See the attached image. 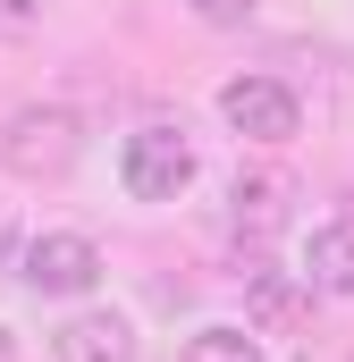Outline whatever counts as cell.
<instances>
[{"mask_svg":"<svg viewBox=\"0 0 354 362\" xmlns=\"http://www.w3.org/2000/svg\"><path fill=\"white\" fill-rule=\"evenodd\" d=\"M76 152H85V127H76V110H59V101H34V110H17V118L0 127V169L25 177V185L68 177Z\"/></svg>","mask_w":354,"mask_h":362,"instance_id":"6da1fadb","label":"cell"},{"mask_svg":"<svg viewBox=\"0 0 354 362\" xmlns=\"http://www.w3.org/2000/svg\"><path fill=\"white\" fill-rule=\"evenodd\" d=\"M118 177L135 202H177L185 177H194V152H185V135L177 127H135L127 135V152H118Z\"/></svg>","mask_w":354,"mask_h":362,"instance_id":"7a4b0ae2","label":"cell"},{"mask_svg":"<svg viewBox=\"0 0 354 362\" xmlns=\"http://www.w3.org/2000/svg\"><path fill=\"white\" fill-rule=\"evenodd\" d=\"M219 118H228L236 135H253V144H287V135L304 127V101L278 85V76H228V85H219Z\"/></svg>","mask_w":354,"mask_h":362,"instance_id":"3957f363","label":"cell"},{"mask_svg":"<svg viewBox=\"0 0 354 362\" xmlns=\"http://www.w3.org/2000/svg\"><path fill=\"white\" fill-rule=\"evenodd\" d=\"M17 278L34 295H85L93 278H101V253H93V236H34Z\"/></svg>","mask_w":354,"mask_h":362,"instance_id":"277c9868","label":"cell"},{"mask_svg":"<svg viewBox=\"0 0 354 362\" xmlns=\"http://www.w3.org/2000/svg\"><path fill=\"white\" fill-rule=\"evenodd\" d=\"M59 362H135V329L118 312H76L59 329Z\"/></svg>","mask_w":354,"mask_h":362,"instance_id":"5b68a950","label":"cell"},{"mask_svg":"<svg viewBox=\"0 0 354 362\" xmlns=\"http://www.w3.org/2000/svg\"><path fill=\"white\" fill-rule=\"evenodd\" d=\"M304 286H312V295H354V219H329V228H312Z\"/></svg>","mask_w":354,"mask_h":362,"instance_id":"8992f818","label":"cell"},{"mask_svg":"<svg viewBox=\"0 0 354 362\" xmlns=\"http://www.w3.org/2000/svg\"><path fill=\"white\" fill-rule=\"evenodd\" d=\"M245 295H253V320H262V329H295V320H304V286H295V278H278L270 262L245 270Z\"/></svg>","mask_w":354,"mask_h":362,"instance_id":"52a82bcc","label":"cell"},{"mask_svg":"<svg viewBox=\"0 0 354 362\" xmlns=\"http://www.w3.org/2000/svg\"><path fill=\"white\" fill-rule=\"evenodd\" d=\"M228 202H236V228H245V236H270V228L287 219V177H236Z\"/></svg>","mask_w":354,"mask_h":362,"instance_id":"ba28073f","label":"cell"},{"mask_svg":"<svg viewBox=\"0 0 354 362\" xmlns=\"http://www.w3.org/2000/svg\"><path fill=\"white\" fill-rule=\"evenodd\" d=\"M185 362H262V346H253L245 329H202V337L185 346Z\"/></svg>","mask_w":354,"mask_h":362,"instance_id":"9c48e42d","label":"cell"},{"mask_svg":"<svg viewBox=\"0 0 354 362\" xmlns=\"http://www.w3.org/2000/svg\"><path fill=\"white\" fill-rule=\"evenodd\" d=\"M194 17H202V25H245L253 0H194Z\"/></svg>","mask_w":354,"mask_h":362,"instance_id":"30bf717a","label":"cell"},{"mask_svg":"<svg viewBox=\"0 0 354 362\" xmlns=\"http://www.w3.org/2000/svg\"><path fill=\"white\" fill-rule=\"evenodd\" d=\"M0 362H17V346H8V329H0Z\"/></svg>","mask_w":354,"mask_h":362,"instance_id":"8fae6325","label":"cell"}]
</instances>
